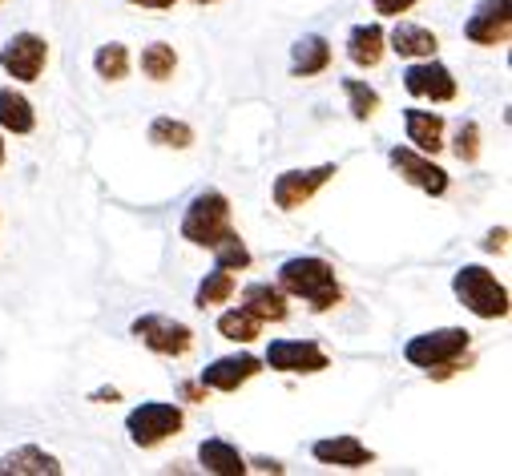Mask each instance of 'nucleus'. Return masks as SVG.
Wrapping results in <instances>:
<instances>
[{
  "label": "nucleus",
  "instance_id": "f257e3e1",
  "mask_svg": "<svg viewBox=\"0 0 512 476\" xmlns=\"http://www.w3.org/2000/svg\"><path fill=\"white\" fill-rule=\"evenodd\" d=\"M279 287L287 295H295V299H307V307L319 311V315L331 311V307H339V299H343V287H339L331 263L319 259V255H295V259H287L279 267Z\"/></svg>",
  "mask_w": 512,
  "mask_h": 476
},
{
  "label": "nucleus",
  "instance_id": "f03ea898",
  "mask_svg": "<svg viewBox=\"0 0 512 476\" xmlns=\"http://www.w3.org/2000/svg\"><path fill=\"white\" fill-rule=\"evenodd\" d=\"M472 335L464 327H440V331H424L416 339L404 343V360L420 372H428L432 380H448L452 372H460V360L468 355Z\"/></svg>",
  "mask_w": 512,
  "mask_h": 476
},
{
  "label": "nucleus",
  "instance_id": "7ed1b4c3",
  "mask_svg": "<svg viewBox=\"0 0 512 476\" xmlns=\"http://www.w3.org/2000/svg\"><path fill=\"white\" fill-rule=\"evenodd\" d=\"M230 198L222 190H202L182 214V238L194 247H214L230 234Z\"/></svg>",
  "mask_w": 512,
  "mask_h": 476
},
{
  "label": "nucleus",
  "instance_id": "20e7f679",
  "mask_svg": "<svg viewBox=\"0 0 512 476\" xmlns=\"http://www.w3.org/2000/svg\"><path fill=\"white\" fill-rule=\"evenodd\" d=\"M452 291L480 319H504L508 315V291H504V283H496V275L484 271V267H476V263H468V267H460L452 275Z\"/></svg>",
  "mask_w": 512,
  "mask_h": 476
},
{
  "label": "nucleus",
  "instance_id": "39448f33",
  "mask_svg": "<svg viewBox=\"0 0 512 476\" xmlns=\"http://www.w3.org/2000/svg\"><path fill=\"white\" fill-rule=\"evenodd\" d=\"M182 428V408L166 404V400H146L125 416V432L138 448H158L162 440H170Z\"/></svg>",
  "mask_w": 512,
  "mask_h": 476
},
{
  "label": "nucleus",
  "instance_id": "423d86ee",
  "mask_svg": "<svg viewBox=\"0 0 512 476\" xmlns=\"http://www.w3.org/2000/svg\"><path fill=\"white\" fill-rule=\"evenodd\" d=\"M267 364L275 372H287V376H315L331 360H327V351L319 343H311V339H271Z\"/></svg>",
  "mask_w": 512,
  "mask_h": 476
},
{
  "label": "nucleus",
  "instance_id": "0eeeda50",
  "mask_svg": "<svg viewBox=\"0 0 512 476\" xmlns=\"http://www.w3.org/2000/svg\"><path fill=\"white\" fill-rule=\"evenodd\" d=\"M45 61H49V45L37 33H13L5 45H0V69L17 81H37Z\"/></svg>",
  "mask_w": 512,
  "mask_h": 476
},
{
  "label": "nucleus",
  "instance_id": "6e6552de",
  "mask_svg": "<svg viewBox=\"0 0 512 476\" xmlns=\"http://www.w3.org/2000/svg\"><path fill=\"white\" fill-rule=\"evenodd\" d=\"M335 174H339V166H331V162L311 166V170H287V174H279V178H275V206H279V210H299V206H307Z\"/></svg>",
  "mask_w": 512,
  "mask_h": 476
},
{
  "label": "nucleus",
  "instance_id": "1a4fd4ad",
  "mask_svg": "<svg viewBox=\"0 0 512 476\" xmlns=\"http://www.w3.org/2000/svg\"><path fill=\"white\" fill-rule=\"evenodd\" d=\"M130 331H134V339H142L158 355H186L194 347V331L170 315H142V319H134Z\"/></svg>",
  "mask_w": 512,
  "mask_h": 476
},
{
  "label": "nucleus",
  "instance_id": "9d476101",
  "mask_svg": "<svg viewBox=\"0 0 512 476\" xmlns=\"http://www.w3.org/2000/svg\"><path fill=\"white\" fill-rule=\"evenodd\" d=\"M388 162H392V170H396L404 182H412L416 190H424V194H432V198H440V194L448 190V174L432 162V154H420L416 146H396V150L388 154Z\"/></svg>",
  "mask_w": 512,
  "mask_h": 476
},
{
  "label": "nucleus",
  "instance_id": "9b49d317",
  "mask_svg": "<svg viewBox=\"0 0 512 476\" xmlns=\"http://www.w3.org/2000/svg\"><path fill=\"white\" fill-rule=\"evenodd\" d=\"M464 37L472 45H508V37H512V9H508V0H480L476 13L464 25Z\"/></svg>",
  "mask_w": 512,
  "mask_h": 476
},
{
  "label": "nucleus",
  "instance_id": "f8f14e48",
  "mask_svg": "<svg viewBox=\"0 0 512 476\" xmlns=\"http://www.w3.org/2000/svg\"><path fill=\"white\" fill-rule=\"evenodd\" d=\"M259 372H263L259 355L242 351V355H222V360H214L210 368H202L198 384H202L206 392H238L246 380H254Z\"/></svg>",
  "mask_w": 512,
  "mask_h": 476
},
{
  "label": "nucleus",
  "instance_id": "ddd939ff",
  "mask_svg": "<svg viewBox=\"0 0 512 476\" xmlns=\"http://www.w3.org/2000/svg\"><path fill=\"white\" fill-rule=\"evenodd\" d=\"M404 89L412 97H432V101H452L456 97V77L448 65H440L436 57H424L416 65L404 69Z\"/></svg>",
  "mask_w": 512,
  "mask_h": 476
},
{
  "label": "nucleus",
  "instance_id": "4468645a",
  "mask_svg": "<svg viewBox=\"0 0 512 476\" xmlns=\"http://www.w3.org/2000/svg\"><path fill=\"white\" fill-rule=\"evenodd\" d=\"M311 452H315L319 464H331V468H367V464L375 460L371 448H363L355 436H327V440H315Z\"/></svg>",
  "mask_w": 512,
  "mask_h": 476
},
{
  "label": "nucleus",
  "instance_id": "2eb2a0df",
  "mask_svg": "<svg viewBox=\"0 0 512 476\" xmlns=\"http://www.w3.org/2000/svg\"><path fill=\"white\" fill-rule=\"evenodd\" d=\"M65 464L53 456V452H45V448H33V444H25V448H13V452H5L0 456V476H57Z\"/></svg>",
  "mask_w": 512,
  "mask_h": 476
},
{
  "label": "nucleus",
  "instance_id": "dca6fc26",
  "mask_svg": "<svg viewBox=\"0 0 512 476\" xmlns=\"http://www.w3.org/2000/svg\"><path fill=\"white\" fill-rule=\"evenodd\" d=\"M404 126H408V142L420 154H436L444 150V117L432 109H404Z\"/></svg>",
  "mask_w": 512,
  "mask_h": 476
},
{
  "label": "nucleus",
  "instance_id": "f3484780",
  "mask_svg": "<svg viewBox=\"0 0 512 476\" xmlns=\"http://www.w3.org/2000/svg\"><path fill=\"white\" fill-rule=\"evenodd\" d=\"M242 307L250 311V315H259L263 323H283L287 319V291L283 287H275V283H250L246 291H242Z\"/></svg>",
  "mask_w": 512,
  "mask_h": 476
},
{
  "label": "nucleus",
  "instance_id": "a211bd4d",
  "mask_svg": "<svg viewBox=\"0 0 512 476\" xmlns=\"http://www.w3.org/2000/svg\"><path fill=\"white\" fill-rule=\"evenodd\" d=\"M383 49H388V33L379 25H355L347 37V57L359 69H375L383 61Z\"/></svg>",
  "mask_w": 512,
  "mask_h": 476
},
{
  "label": "nucleus",
  "instance_id": "6ab92c4d",
  "mask_svg": "<svg viewBox=\"0 0 512 476\" xmlns=\"http://www.w3.org/2000/svg\"><path fill=\"white\" fill-rule=\"evenodd\" d=\"M388 49L400 53V57H420V61H424V57H436L440 41H436L432 29L412 25V21H400V25L388 33Z\"/></svg>",
  "mask_w": 512,
  "mask_h": 476
},
{
  "label": "nucleus",
  "instance_id": "aec40b11",
  "mask_svg": "<svg viewBox=\"0 0 512 476\" xmlns=\"http://www.w3.org/2000/svg\"><path fill=\"white\" fill-rule=\"evenodd\" d=\"M327 65H331V45H327V37L307 33V37H299V41L291 45V73H295V77H315V73H323Z\"/></svg>",
  "mask_w": 512,
  "mask_h": 476
},
{
  "label": "nucleus",
  "instance_id": "412c9836",
  "mask_svg": "<svg viewBox=\"0 0 512 476\" xmlns=\"http://www.w3.org/2000/svg\"><path fill=\"white\" fill-rule=\"evenodd\" d=\"M198 460H202V468L214 472V476H242V472L250 468V464L242 460V452H238L234 444L218 440V436H210V440L198 444Z\"/></svg>",
  "mask_w": 512,
  "mask_h": 476
},
{
  "label": "nucleus",
  "instance_id": "4be33fe9",
  "mask_svg": "<svg viewBox=\"0 0 512 476\" xmlns=\"http://www.w3.org/2000/svg\"><path fill=\"white\" fill-rule=\"evenodd\" d=\"M37 126V113L29 105L25 93L17 89H0V130H9V134H33Z\"/></svg>",
  "mask_w": 512,
  "mask_h": 476
},
{
  "label": "nucleus",
  "instance_id": "5701e85b",
  "mask_svg": "<svg viewBox=\"0 0 512 476\" xmlns=\"http://www.w3.org/2000/svg\"><path fill=\"white\" fill-rule=\"evenodd\" d=\"M218 331H222L226 339H234V343H250V339L263 335V319L250 315V311L238 303L234 311H222V315H218Z\"/></svg>",
  "mask_w": 512,
  "mask_h": 476
},
{
  "label": "nucleus",
  "instance_id": "b1692460",
  "mask_svg": "<svg viewBox=\"0 0 512 476\" xmlns=\"http://www.w3.org/2000/svg\"><path fill=\"white\" fill-rule=\"evenodd\" d=\"M234 295V271H226V267H214L202 283H198V295H194V307H218V303H226Z\"/></svg>",
  "mask_w": 512,
  "mask_h": 476
},
{
  "label": "nucleus",
  "instance_id": "393cba45",
  "mask_svg": "<svg viewBox=\"0 0 512 476\" xmlns=\"http://www.w3.org/2000/svg\"><path fill=\"white\" fill-rule=\"evenodd\" d=\"M150 142L154 146H166V150H186L194 146V130L178 117H154L150 122Z\"/></svg>",
  "mask_w": 512,
  "mask_h": 476
},
{
  "label": "nucleus",
  "instance_id": "a878e982",
  "mask_svg": "<svg viewBox=\"0 0 512 476\" xmlns=\"http://www.w3.org/2000/svg\"><path fill=\"white\" fill-rule=\"evenodd\" d=\"M174 69H178V53H174V45L154 41V45L142 49V73H146L150 81H170Z\"/></svg>",
  "mask_w": 512,
  "mask_h": 476
},
{
  "label": "nucleus",
  "instance_id": "bb28decb",
  "mask_svg": "<svg viewBox=\"0 0 512 476\" xmlns=\"http://www.w3.org/2000/svg\"><path fill=\"white\" fill-rule=\"evenodd\" d=\"M93 69H97V77H105V81H121L125 73H130V49L117 45V41L101 45V49L93 53Z\"/></svg>",
  "mask_w": 512,
  "mask_h": 476
},
{
  "label": "nucleus",
  "instance_id": "cd10ccee",
  "mask_svg": "<svg viewBox=\"0 0 512 476\" xmlns=\"http://www.w3.org/2000/svg\"><path fill=\"white\" fill-rule=\"evenodd\" d=\"M210 251H214V267H226V271H246L250 267V251H246L238 230H230L222 243H214Z\"/></svg>",
  "mask_w": 512,
  "mask_h": 476
},
{
  "label": "nucleus",
  "instance_id": "c85d7f7f",
  "mask_svg": "<svg viewBox=\"0 0 512 476\" xmlns=\"http://www.w3.org/2000/svg\"><path fill=\"white\" fill-rule=\"evenodd\" d=\"M343 93L351 101V117H355V122H367V117L379 109V93L371 85L355 81V77H343Z\"/></svg>",
  "mask_w": 512,
  "mask_h": 476
},
{
  "label": "nucleus",
  "instance_id": "c756f323",
  "mask_svg": "<svg viewBox=\"0 0 512 476\" xmlns=\"http://www.w3.org/2000/svg\"><path fill=\"white\" fill-rule=\"evenodd\" d=\"M452 150H456L460 162H476V158H480V126H476V122H464V126L456 130Z\"/></svg>",
  "mask_w": 512,
  "mask_h": 476
},
{
  "label": "nucleus",
  "instance_id": "7c9ffc66",
  "mask_svg": "<svg viewBox=\"0 0 512 476\" xmlns=\"http://www.w3.org/2000/svg\"><path fill=\"white\" fill-rule=\"evenodd\" d=\"M416 5V0H371V9L379 13V17H400V13H408Z\"/></svg>",
  "mask_w": 512,
  "mask_h": 476
},
{
  "label": "nucleus",
  "instance_id": "2f4dec72",
  "mask_svg": "<svg viewBox=\"0 0 512 476\" xmlns=\"http://www.w3.org/2000/svg\"><path fill=\"white\" fill-rule=\"evenodd\" d=\"M504 238H508V230H504V226H500V230H488V238H484V251H504V247H508Z\"/></svg>",
  "mask_w": 512,
  "mask_h": 476
},
{
  "label": "nucleus",
  "instance_id": "473e14b6",
  "mask_svg": "<svg viewBox=\"0 0 512 476\" xmlns=\"http://www.w3.org/2000/svg\"><path fill=\"white\" fill-rule=\"evenodd\" d=\"M125 5H138V9H154V13H162V9H174V0H125Z\"/></svg>",
  "mask_w": 512,
  "mask_h": 476
},
{
  "label": "nucleus",
  "instance_id": "72a5a7b5",
  "mask_svg": "<svg viewBox=\"0 0 512 476\" xmlns=\"http://www.w3.org/2000/svg\"><path fill=\"white\" fill-rule=\"evenodd\" d=\"M182 396H186V400H206V388H194V384H182Z\"/></svg>",
  "mask_w": 512,
  "mask_h": 476
},
{
  "label": "nucleus",
  "instance_id": "f704fd0d",
  "mask_svg": "<svg viewBox=\"0 0 512 476\" xmlns=\"http://www.w3.org/2000/svg\"><path fill=\"white\" fill-rule=\"evenodd\" d=\"M254 468H259V472H283L279 460H254Z\"/></svg>",
  "mask_w": 512,
  "mask_h": 476
},
{
  "label": "nucleus",
  "instance_id": "c9c22d12",
  "mask_svg": "<svg viewBox=\"0 0 512 476\" xmlns=\"http://www.w3.org/2000/svg\"><path fill=\"white\" fill-rule=\"evenodd\" d=\"M0 166H5V142H0Z\"/></svg>",
  "mask_w": 512,
  "mask_h": 476
},
{
  "label": "nucleus",
  "instance_id": "e433bc0d",
  "mask_svg": "<svg viewBox=\"0 0 512 476\" xmlns=\"http://www.w3.org/2000/svg\"><path fill=\"white\" fill-rule=\"evenodd\" d=\"M194 5H214V0H194Z\"/></svg>",
  "mask_w": 512,
  "mask_h": 476
}]
</instances>
